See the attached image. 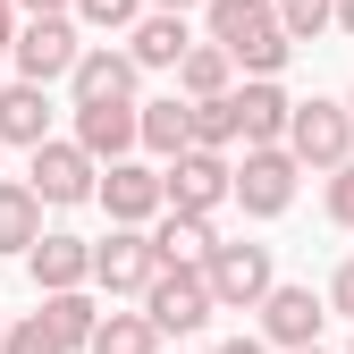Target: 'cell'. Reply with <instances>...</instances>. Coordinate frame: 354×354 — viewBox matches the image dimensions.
<instances>
[{"label": "cell", "instance_id": "8d00e7d4", "mask_svg": "<svg viewBox=\"0 0 354 354\" xmlns=\"http://www.w3.org/2000/svg\"><path fill=\"white\" fill-rule=\"evenodd\" d=\"M0 329H9V313H0Z\"/></svg>", "mask_w": 354, "mask_h": 354}, {"label": "cell", "instance_id": "5bb4252c", "mask_svg": "<svg viewBox=\"0 0 354 354\" xmlns=\"http://www.w3.org/2000/svg\"><path fill=\"white\" fill-rule=\"evenodd\" d=\"M68 144L93 160V169H110V160H136V102H93V110H76Z\"/></svg>", "mask_w": 354, "mask_h": 354}, {"label": "cell", "instance_id": "ffe728a7", "mask_svg": "<svg viewBox=\"0 0 354 354\" xmlns=\"http://www.w3.org/2000/svg\"><path fill=\"white\" fill-rule=\"evenodd\" d=\"M42 329L59 337V354H84V346H93V329H102V304H93V287L42 295Z\"/></svg>", "mask_w": 354, "mask_h": 354}, {"label": "cell", "instance_id": "9c48e42d", "mask_svg": "<svg viewBox=\"0 0 354 354\" xmlns=\"http://www.w3.org/2000/svg\"><path fill=\"white\" fill-rule=\"evenodd\" d=\"M160 279V253H152V236L144 228H110V236H93V295H127V304H136L144 287Z\"/></svg>", "mask_w": 354, "mask_h": 354}, {"label": "cell", "instance_id": "4dcf8cb0", "mask_svg": "<svg viewBox=\"0 0 354 354\" xmlns=\"http://www.w3.org/2000/svg\"><path fill=\"white\" fill-rule=\"evenodd\" d=\"M211 354H270V346H261V337H253V329H245V337H219V346H211Z\"/></svg>", "mask_w": 354, "mask_h": 354}, {"label": "cell", "instance_id": "9a60e30c", "mask_svg": "<svg viewBox=\"0 0 354 354\" xmlns=\"http://www.w3.org/2000/svg\"><path fill=\"white\" fill-rule=\"evenodd\" d=\"M236 144L245 152H261V144H287V110H295V93L287 84H236Z\"/></svg>", "mask_w": 354, "mask_h": 354}, {"label": "cell", "instance_id": "e0dca14e", "mask_svg": "<svg viewBox=\"0 0 354 354\" xmlns=\"http://www.w3.org/2000/svg\"><path fill=\"white\" fill-rule=\"evenodd\" d=\"M51 144V93L42 84H0V152Z\"/></svg>", "mask_w": 354, "mask_h": 354}, {"label": "cell", "instance_id": "83f0119b", "mask_svg": "<svg viewBox=\"0 0 354 354\" xmlns=\"http://www.w3.org/2000/svg\"><path fill=\"white\" fill-rule=\"evenodd\" d=\"M321 203H329V219H337V228H354V160H346V169H329Z\"/></svg>", "mask_w": 354, "mask_h": 354}, {"label": "cell", "instance_id": "ba28073f", "mask_svg": "<svg viewBox=\"0 0 354 354\" xmlns=\"http://www.w3.org/2000/svg\"><path fill=\"white\" fill-rule=\"evenodd\" d=\"M228 152H177L160 160V203L186 211V219H219V203H228Z\"/></svg>", "mask_w": 354, "mask_h": 354}, {"label": "cell", "instance_id": "f1b7e54d", "mask_svg": "<svg viewBox=\"0 0 354 354\" xmlns=\"http://www.w3.org/2000/svg\"><path fill=\"white\" fill-rule=\"evenodd\" d=\"M321 304H329L337 321H354V253H346L337 270H329V287H321Z\"/></svg>", "mask_w": 354, "mask_h": 354}, {"label": "cell", "instance_id": "cb8c5ba5", "mask_svg": "<svg viewBox=\"0 0 354 354\" xmlns=\"http://www.w3.org/2000/svg\"><path fill=\"white\" fill-rule=\"evenodd\" d=\"M84 354H160V337H152L144 313H102V329H93Z\"/></svg>", "mask_w": 354, "mask_h": 354}, {"label": "cell", "instance_id": "74e56055", "mask_svg": "<svg viewBox=\"0 0 354 354\" xmlns=\"http://www.w3.org/2000/svg\"><path fill=\"white\" fill-rule=\"evenodd\" d=\"M346 354H354V337H346Z\"/></svg>", "mask_w": 354, "mask_h": 354}, {"label": "cell", "instance_id": "8992f818", "mask_svg": "<svg viewBox=\"0 0 354 354\" xmlns=\"http://www.w3.org/2000/svg\"><path fill=\"white\" fill-rule=\"evenodd\" d=\"M295 160H287V144H261V152H245L236 169H228V203H245V219H287L295 211Z\"/></svg>", "mask_w": 354, "mask_h": 354}, {"label": "cell", "instance_id": "3957f363", "mask_svg": "<svg viewBox=\"0 0 354 354\" xmlns=\"http://www.w3.org/2000/svg\"><path fill=\"white\" fill-rule=\"evenodd\" d=\"M287 160L295 169H321V177L346 169L354 160V118H346V102H321V93L295 102L287 110Z\"/></svg>", "mask_w": 354, "mask_h": 354}, {"label": "cell", "instance_id": "7402d4cb", "mask_svg": "<svg viewBox=\"0 0 354 354\" xmlns=\"http://www.w3.org/2000/svg\"><path fill=\"white\" fill-rule=\"evenodd\" d=\"M177 76V102H219V93H236V68H228V51H211V42L194 34V51L169 68Z\"/></svg>", "mask_w": 354, "mask_h": 354}, {"label": "cell", "instance_id": "d4e9b609", "mask_svg": "<svg viewBox=\"0 0 354 354\" xmlns=\"http://www.w3.org/2000/svg\"><path fill=\"white\" fill-rule=\"evenodd\" d=\"M68 17H76V34H127L144 17V0H68Z\"/></svg>", "mask_w": 354, "mask_h": 354}, {"label": "cell", "instance_id": "f35d334b", "mask_svg": "<svg viewBox=\"0 0 354 354\" xmlns=\"http://www.w3.org/2000/svg\"><path fill=\"white\" fill-rule=\"evenodd\" d=\"M160 354H169V346H160Z\"/></svg>", "mask_w": 354, "mask_h": 354}, {"label": "cell", "instance_id": "e575fe53", "mask_svg": "<svg viewBox=\"0 0 354 354\" xmlns=\"http://www.w3.org/2000/svg\"><path fill=\"white\" fill-rule=\"evenodd\" d=\"M304 354H329V346H304Z\"/></svg>", "mask_w": 354, "mask_h": 354}, {"label": "cell", "instance_id": "7a4b0ae2", "mask_svg": "<svg viewBox=\"0 0 354 354\" xmlns=\"http://www.w3.org/2000/svg\"><path fill=\"white\" fill-rule=\"evenodd\" d=\"M203 287H211V313H253V304L279 287V261H270V245L219 236L211 261H203Z\"/></svg>", "mask_w": 354, "mask_h": 354}, {"label": "cell", "instance_id": "1f68e13d", "mask_svg": "<svg viewBox=\"0 0 354 354\" xmlns=\"http://www.w3.org/2000/svg\"><path fill=\"white\" fill-rule=\"evenodd\" d=\"M9 42H17V9L0 0V59H9Z\"/></svg>", "mask_w": 354, "mask_h": 354}, {"label": "cell", "instance_id": "277c9868", "mask_svg": "<svg viewBox=\"0 0 354 354\" xmlns=\"http://www.w3.org/2000/svg\"><path fill=\"white\" fill-rule=\"evenodd\" d=\"M9 59H17V84H68V68L84 59V34L76 17H17V42H9Z\"/></svg>", "mask_w": 354, "mask_h": 354}, {"label": "cell", "instance_id": "4fadbf2b", "mask_svg": "<svg viewBox=\"0 0 354 354\" xmlns=\"http://www.w3.org/2000/svg\"><path fill=\"white\" fill-rule=\"evenodd\" d=\"M136 59L127 51H110V42H84V59L68 68V102L76 110H93V102H136Z\"/></svg>", "mask_w": 354, "mask_h": 354}, {"label": "cell", "instance_id": "484cf974", "mask_svg": "<svg viewBox=\"0 0 354 354\" xmlns=\"http://www.w3.org/2000/svg\"><path fill=\"white\" fill-rule=\"evenodd\" d=\"M270 17L287 42H321L329 34V0H270Z\"/></svg>", "mask_w": 354, "mask_h": 354}, {"label": "cell", "instance_id": "30bf717a", "mask_svg": "<svg viewBox=\"0 0 354 354\" xmlns=\"http://www.w3.org/2000/svg\"><path fill=\"white\" fill-rule=\"evenodd\" d=\"M93 203L110 211V228H152V219L169 211L160 203V169L136 152V160H110L102 177H93Z\"/></svg>", "mask_w": 354, "mask_h": 354}, {"label": "cell", "instance_id": "2e32d148", "mask_svg": "<svg viewBox=\"0 0 354 354\" xmlns=\"http://www.w3.org/2000/svg\"><path fill=\"white\" fill-rule=\"evenodd\" d=\"M186 51H194V26H186V17H160V9H144L136 26H127V59H136V76L177 68Z\"/></svg>", "mask_w": 354, "mask_h": 354}, {"label": "cell", "instance_id": "7c38bea8", "mask_svg": "<svg viewBox=\"0 0 354 354\" xmlns=\"http://www.w3.org/2000/svg\"><path fill=\"white\" fill-rule=\"evenodd\" d=\"M26 279L34 295H68V287H93V236H68V228H42L26 253Z\"/></svg>", "mask_w": 354, "mask_h": 354}, {"label": "cell", "instance_id": "52a82bcc", "mask_svg": "<svg viewBox=\"0 0 354 354\" xmlns=\"http://www.w3.org/2000/svg\"><path fill=\"white\" fill-rule=\"evenodd\" d=\"M261 313V346H279V354H304V346H321V329H329V304H321V287H295V279H279L270 295L253 304Z\"/></svg>", "mask_w": 354, "mask_h": 354}, {"label": "cell", "instance_id": "d590c367", "mask_svg": "<svg viewBox=\"0 0 354 354\" xmlns=\"http://www.w3.org/2000/svg\"><path fill=\"white\" fill-rule=\"evenodd\" d=\"M346 118H354V93H346Z\"/></svg>", "mask_w": 354, "mask_h": 354}, {"label": "cell", "instance_id": "d6986e66", "mask_svg": "<svg viewBox=\"0 0 354 354\" xmlns=\"http://www.w3.org/2000/svg\"><path fill=\"white\" fill-rule=\"evenodd\" d=\"M144 236H152V253H160V270H203V261H211V245H219V228H211V219H186V211H160Z\"/></svg>", "mask_w": 354, "mask_h": 354}, {"label": "cell", "instance_id": "8fae6325", "mask_svg": "<svg viewBox=\"0 0 354 354\" xmlns=\"http://www.w3.org/2000/svg\"><path fill=\"white\" fill-rule=\"evenodd\" d=\"M93 160H84L68 136H51V144H34V169H26V186H34V203L42 211H68V203H93Z\"/></svg>", "mask_w": 354, "mask_h": 354}, {"label": "cell", "instance_id": "44dd1931", "mask_svg": "<svg viewBox=\"0 0 354 354\" xmlns=\"http://www.w3.org/2000/svg\"><path fill=\"white\" fill-rule=\"evenodd\" d=\"M34 236H42V203H34V186H26V177H0V261H26Z\"/></svg>", "mask_w": 354, "mask_h": 354}, {"label": "cell", "instance_id": "836d02e7", "mask_svg": "<svg viewBox=\"0 0 354 354\" xmlns=\"http://www.w3.org/2000/svg\"><path fill=\"white\" fill-rule=\"evenodd\" d=\"M329 26H346V34H354V0H329Z\"/></svg>", "mask_w": 354, "mask_h": 354}, {"label": "cell", "instance_id": "5b68a950", "mask_svg": "<svg viewBox=\"0 0 354 354\" xmlns=\"http://www.w3.org/2000/svg\"><path fill=\"white\" fill-rule=\"evenodd\" d=\"M136 313L152 321V337L169 346V337H203L219 313H211V287H203V270H160L144 295H136Z\"/></svg>", "mask_w": 354, "mask_h": 354}, {"label": "cell", "instance_id": "603a6c76", "mask_svg": "<svg viewBox=\"0 0 354 354\" xmlns=\"http://www.w3.org/2000/svg\"><path fill=\"white\" fill-rule=\"evenodd\" d=\"M186 127H194V152H228L236 160V102H186Z\"/></svg>", "mask_w": 354, "mask_h": 354}, {"label": "cell", "instance_id": "d6a6232c", "mask_svg": "<svg viewBox=\"0 0 354 354\" xmlns=\"http://www.w3.org/2000/svg\"><path fill=\"white\" fill-rule=\"evenodd\" d=\"M144 9H160V17H186V9H203V0H144Z\"/></svg>", "mask_w": 354, "mask_h": 354}, {"label": "cell", "instance_id": "f546056e", "mask_svg": "<svg viewBox=\"0 0 354 354\" xmlns=\"http://www.w3.org/2000/svg\"><path fill=\"white\" fill-rule=\"evenodd\" d=\"M17 17H68V0H9Z\"/></svg>", "mask_w": 354, "mask_h": 354}, {"label": "cell", "instance_id": "6da1fadb", "mask_svg": "<svg viewBox=\"0 0 354 354\" xmlns=\"http://www.w3.org/2000/svg\"><path fill=\"white\" fill-rule=\"evenodd\" d=\"M203 42L228 51V68H245V84H279L295 42L279 34L270 0H203Z\"/></svg>", "mask_w": 354, "mask_h": 354}, {"label": "cell", "instance_id": "4316f807", "mask_svg": "<svg viewBox=\"0 0 354 354\" xmlns=\"http://www.w3.org/2000/svg\"><path fill=\"white\" fill-rule=\"evenodd\" d=\"M0 354H59V337L42 329V313H17L9 329H0Z\"/></svg>", "mask_w": 354, "mask_h": 354}, {"label": "cell", "instance_id": "ac0fdd59", "mask_svg": "<svg viewBox=\"0 0 354 354\" xmlns=\"http://www.w3.org/2000/svg\"><path fill=\"white\" fill-rule=\"evenodd\" d=\"M136 152L160 169V160H177V152H194V127H186V102L177 93H160V102H136Z\"/></svg>", "mask_w": 354, "mask_h": 354}]
</instances>
